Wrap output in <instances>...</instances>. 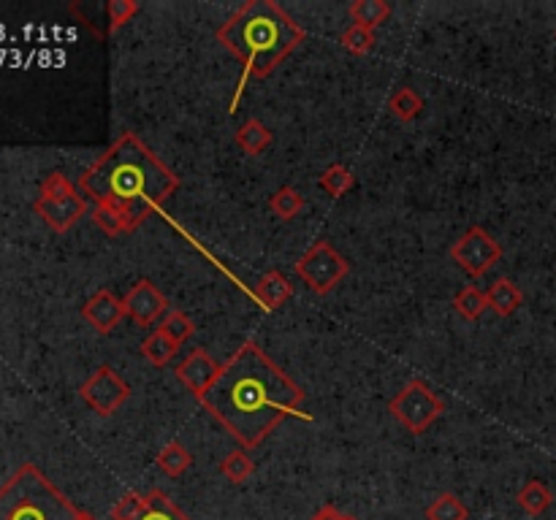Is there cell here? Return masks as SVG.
<instances>
[{
    "label": "cell",
    "mask_w": 556,
    "mask_h": 520,
    "mask_svg": "<svg viewBox=\"0 0 556 520\" xmlns=\"http://www.w3.org/2000/svg\"><path fill=\"white\" fill-rule=\"evenodd\" d=\"M198 401L247 450L261 445L285 418L312 420L299 412L304 390L253 342L223 363Z\"/></svg>",
    "instance_id": "cell-1"
},
{
    "label": "cell",
    "mask_w": 556,
    "mask_h": 520,
    "mask_svg": "<svg viewBox=\"0 0 556 520\" xmlns=\"http://www.w3.org/2000/svg\"><path fill=\"white\" fill-rule=\"evenodd\" d=\"M177 187L180 177L136 133H123L79 177V193L95 204L93 223L106 236L136 231Z\"/></svg>",
    "instance_id": "cell-2"
},
{
    "label": "cell",
    "mask_w": 556,
    "mask_h": 520,
    "mask_svg": "<svg viewBox=\"0 0 556 520\" xmlns=\"http://www.w3.org/2000/svg\"><path fill=\"white\" fill-rule=\"evenodd\" d=\"M217 41L242 63L239 90L231 103V112L242 98L250 79H264L304 41V30L272 0H250L223 28Z\"/></svg>",
    "instance_id": "cell-3"
},
{
    "label": "cell",
    "mask_w": 556,
    "mask_h": 520,
    "mask_svg": "<svg viewBox=\"0 0 556 520\" xmlns=\"http://www.w3.org/2000/svg\"><path fill=\"white\" fill-rule=\"evenodd\" d=\"M79 515L82 510H76L33 464L19 466L0 488V520H79Z\"/></svg>",
    "instance_id": "cell-4"
},
{
    "label": "cell",
    "mask_w": 556,
    "mask_h": 520,
    "mask_svg": "<svg viewBox=\"0 0 556 520\" xmlns=\"http://www.w3.org/2000/svg\"><path fill=\"white\" fill-rule=\"evenodd\" d=\"M33 209L52 231L66 233L85 217L87 198L79 193V187H74L60 171H55L41 182V193Z\"/></svg>",
    "instance_id": "cell-5"
},
{
    "label": "cell",
    "mask_w": 556,
    "mask_h": 520,
    "mask_svg": "<svg viewBox=\"0 0 556 520\" xmlns=\"http://www.w3.org/2000/svg\"><path fill=\"white\" fill-rule=\"evenodd\" d=\"M388 412L394 415L410 434H424L443 412V401L426 382L410 380L405 388L388 401Z\"/></svg>",
    "instance_id": "cell-6"
},
{
    "label": "cell",
    "mask_w": 556,
    "mask_h": 520,
    "mask_svg": "<svg viewBox=\"0 0 556 520\" xmlns=\"http://www.w3.org/2000/svg\"><path fill=\"white\" fill-rule=\"evenodd\" d=\"M348 271V260L342 258L329 242H315L296 263V274L302 277V282H307V288L321 293V296L337 288L342 279L348 277Z\"/></svg>",
    "instance_id": "cell-7"
},
{
    "label": "cell",
    "mask_w": 556,
    "mask_h": 520,
    "mask_svg": "<svg viewBox=\"0 0 556 520\" xmlns=\"http://www.w3.org/2000/svg\"><path fill=\"white\" fill-rule=\"evenodd\" d=\"M79 396L87 407L98 412V415H114L117 409L123 407L125 401L131 399V388L128 382L114 372L112 366H101L90 374V380L79 388Z\"/></svg>",
    "instance_id": "cell-8"
},
{
    "label": "cell",
    "mask_w": 556,
    "mask_h": 520,
    "mask_svg": "<svg viewBox=\"0 0 556 520\" xmlns=\"http://www.w3.org/2000/svg\"><path fill=\"white\" fill-rule=\"evenodd\" d=\"M451 258L462 266L470 277H481L486 271L494 266V263H500L502 258V247L497 244V239L486 233L483 228H470V231L464 233L459 242L451 247Z\"/></svg>",
    "instance_id": "cell-9"
},
{
    "label": "cell",
    "mask_w": 556,
    "mask_h": 520,
    "mask_svg": "<svg viewBox=\"0 0 556 520\" xmlns=\"http://www.w3.org/2000/svg\"><path fill=\"white\" fill-rule=\"evenodd\" d=\"M123 304L125 315H131L136 323L152 325L163 312H166V304H169V301H166V296H163L161 290L152 285L150 279H139V282L128 290Z\"/></svg>",
    "instance_id": "cell-10"
},
{
    "label": "cell",
    "mask_w": 556,
    "mask_h": 520,
    "mask_svg": "<svg viewBox=\"0 0 556 520\" xmlns=\"http://www.w3.org/2000/svg\"><path fill=\"white\" fill-rule=\"evenodd\" d=\"M220 369H223V366H220L207 350L198 347V350H193V353H188L182 358L180 366H177L174 372H177L180 382L193 393V396H201V393L217 380Z\"/></svg>",
    "instance_id": "cell-11"
},
{
    "label": "cell",
    "mask_w": 556,
    "mask_h": 520,
    "mask_svg": "<svg viewBox=\"0 0 556 520\" xmlns=\"http://www.w3.org/2000/svg\"><path fill=\"white\" fill-rule=\"evenodd\" d=\"M82 317L93 325L98 334H112L125 317V304L114 296L112 290H98L95 296L87 298V304L82 307Z\"/></svg>",
    "instance_id": "cell-12"
},
{
    "label": "cell",
    "mask_w": 556,
    "mask_h": 520,
    "mask_svg": "<svg viewBox=\"0 0 556 520\" xmlns=\"http://www.w3.org/2000/svg\"><path fill=\"white\" fill-rule=\"evenodd\" d=\"M255 296L264 304L266 312H274V309H280L291 301L293 285L288 282L283 271H266L264 277L258 279V285H255Z\"/></svg>",
    "instance_id": "cell-13"
},
{
    "label": "cell",
    "mask_w": 556,
    "mask_h": 520,
    "mask_svg": "<svg viewBox=\"0 0 556 520\" xmlns=\"http://www.w3.org/2000/svg\"><path fill=\"white\" fill-rule=\"evenodd\" d=\"M486 301H489L491 312H497L500 317H510L524 304V293L510 279L502 277L497 282H491V288L486 290Z\"/></svg>",
    "instance_id": "cell-14"
},
{
    "label": "cell",
    "mask_w": 556,
    "mask_h": 520,
    "mask_svg": "<svg viewBox=\"0 0 556 520\" xmlns=\"http://www.w3.org/2000/svg\"><path fill=\"white\" fill-rule=\"evenodd\" d=\"M236 147L247 152V155H261L272 147V130L266 128L261 120H247L242 128L236 130Z\"/></svg>",
    "instance_id": "cell-15"
},
{
    "label": "cell",
    "mask_w": 556,
    "mask_h": 520,
    "mask_svg": "<svg viewBox=\"0 0 556 520\" xmlns=\"http://www.w3.org/2000/svg\"><path fill=\"white\" fill-rule=\"evenodd\" d=\"M350 17H353V25L375 30L391 17V6L386 0H353L350 3Z\"/></svg>",
    "instance_id": "cell-16"
},
{
    "label": "cell",
    "mask_w": 556,
    "mask_h": 520,
    "mask_svg": "<svg viewBox=\"0 0 556 520\" xmlns=\"http://www.w3.org/2000/svg\"><path fill=\"white\" fill-rule=\"evenodd\" d=\"M516 504H519L527 515L538 518V515H543V512L554 504V493L548 491V485H543L540 480H529V483L516 493Z\"/></svg>",
    "instance_id": "cell-17"
},
{
    "label": "cell",
    "mask_w": 556,
    "mask_h": 520,
    "mask_svg": "<svg viewBox=\"0 0 556 520\" xmlns=\"http://www.w3.org/2000/svg\"><path fill=\"white\" fill-rule=\"evenodd\" d=\"M139 520H190L163 491L144 493V507Z\"/></svg>",
    "instance_id": "cell-18"
},
{
    "label": "cell",
    "mask_w": 556,
    "mask_h": 520,
    "mask_svg": "<svg viewBox=\"0 0 556 520\" xmlns=\"http://www.w3.org/2000/svg\"><path fill=\"white\" fill-rule=\"evenodd\" d=\"M177 347H180V344L171 342L161 328H155L150 336H144L142 355L152 366H166V363H171V358L177 355Z\"/></svg>",
    "instance_id": "cell-19"
},
{
    "label": "cell",
    "mask_w": 556,
    "mask_h": 520,
    "mask_svg": "<svg viewBox=\"0 0 556 520\" xmlns=\"http://www.w3.org/2000/svg\"><path fill=\"white\" fill-rule=\"evenodd\" d=\"M190 464H193V455L190 450L182 442L177 439H171L169 445L163 447L161 455H158V466H161L163 474H169V477H182V474L188 472Z\"/></svg>",
    "instance_id": "cell-20"
},
{
    "label": "cell",
    "mask_w": 556,
    "mask_h": 520,
    "mask_svg": "<svg viewBox=\"0 0 556 520\" xmlns=\"http://www.w3.org/2000/svg\"><path fill=\"white\" fill-rule=\"evenodd\" d=\"M388 109H391V114L399 117L402 122H410L424 112V98L415 93L413 87H399V90L388 98Z\"/></svg>",
    "instance_id": "cell-21"
},
{
    "label": "cell",
    "mask_w": 556,
    "mask_h": 520,
    "mask_svg": "<svg viewBox=\"0 0 556 520\" xmlns=\"http://www.w3.org/2000/svg\"><path fill=\"white\" fill-rule=\"evenodd\" d=\"M426 520H470V510L453 493H440L429 507H426Z\"/></svg>",
    "instance_id": "cell-22"
},
{
    "label": "cell",
    "mask_w": 556,
    "mask_h": 520,
    "mask_svg": "<svg viewBox=\"0 0 556 520\" xmlns=\"http://www.w3.org/2000/svg\"><path fill=\"white\" fill-rule=\"evenodd\" d=\"M318 185H321L331 198H342L350 187L356 185V177H353V171H350L345 163H331L321 174V179H318Z\"/></svg>",
    "instance_id": "cell-23"
},
{
    "label": "cell",
    "mask_w": 556,
    "mask_h": 520,
    "mask_svg": "<svg viewBox=\"0 0 556 520\" xmlns=\"http://www.w3.org/2000/svg\"><path fill=\"white\" fill-rule=\"evenodd\" d=\"M255 472V464L250 461V455L245 450H234V453H228L223 461H220V474L226 477L228 483L234 485H245Z\"/></svg>",
    "instance_id": "cell-24"
},
{
    "label": "cell",
    "mask_w": 556,
    "mask_h": 520,
    "mask_svg": "<svg viewBox=\"0 0 556 520\" xmlns=\"http://www.w3.org/2000/svg\"><path fill=\"white\" fill-rule=\"evenodd\" d=\"M453 309L464 317V320H478V317L489 309L486 293L475 285H467L464 290H459V296L453 298Z\"/></svg>",
    "instance_id": "cell-25"
},
{
    "label": "cell",
    "mask_w": 556,
    "mask_h": 520,
    "mask_svg": "<svg viewBox=\"0 0 556 520\" xmlns=\"http://www.w3.org/2000/svg\"><path fill=\"white\" fill-rule=\"evenodd\" d=\"M269 209H272L274 217H280V220H293V217L304 209V198L299 190L285 185L269 198Z\"/></svg>",
    "instance_id": "cell-26"
},
{
    "label": "cell",
    "mask_w": 556,
    "mask_h": 520,
    "mask_svg": "<svg viewBox=\"0 0 556 520\" xmlns=\"http://www.w3.org/2000/svg\"><path fill=\"white\" fill-rule=\"evenodd\" d=\"M163 334L169 336L171 342L182 344L185 339H190L193 336V331H196V325H193V320H190L185 312H180V309H171V312H166V317H163V323L158 325Z\"/></svg>",
    "instance_id": "cell-27"
},
{
    "label": "cell",
    "mask_w": 556,
    "mask_h": 520,
    "mask_svg": "<svg viewBox=\"0 0 556 520\" xmlns=\"http://www.w3.org/2000/svg\"><path fill=\"white\" fill-rule=\"evenodd\" d=\"M342 44L348 49L350 55H367L369 49L375 47V30L361 28V25H350L342 33Z\"/></svg>",
    "instance_id": "cell-28"
},
{
    "label": "cell",
    "mask_w": 556,
    "mask_h": 520,
    "mask_svg": "<svg viewBox=\"0 0 556 520\" xmlns=\"http://www.w3.org/2000/svg\"><path fill=\"white\" fill-rule=\"evenodd\" d=\"M106 11H109V33H114L139 14V0H112Z\"/></svg>",
    "instance_id": "cell-29"
},
{
    "label": "cell",
    "mask_w": 556,
    "mask_h": 520,
    "mask_svg": "<svg viewBox=\"0 0 556 520\" xmlns=\"http://www.w3.org/2000/svg\"><path fill=\"white\" fill-rule=\"evenodd\" d=\"M142 507H144V493H136V491L125 493L123 499L114 504L112 520H139Z\"/></svg>",
    "instance_id": "cell-30"
},
{
    "label": "cell",
    "mask_w": 556,
    "mask_h": 520,
    "mask_svg": "<svg viewBox=\"0 0 556 520\" xmlns=\"http://www.w3.org/2000/svg\"><path fill=\"white\" fill-rule=\"evenodd\" d=\"M310 520H345V515H342L337 507H331V504H326V507H321V510L315 512Z\"/></svg>",
    "instance_id": "cell-31"
},
{
    "label": "cell",
    "mask_w": 556,
    "mask_h": 520,
    "mask_svg": "<svg viewBox=\"0 0 556 520\" xmlns=\"http://www.w3.org/2000/svg\"><path fill=\"white\" fill-rule=\"evenodd\" d=\"M79 520H95L93 515H87V512H82V515H79Z\"/></svg>",
    "instance_id": "cell-32"
},
{
    "label": "cell",
    "mask_w": 556,
    "mask_h": 520,
    "mask_svg": "<svg viewBox=\"0 0 556 520\" xmlns=\"http://www.w3.org/2000/svg\"><path fill=\"white\" fill-rule=\"evenodd\" d=\"M345 520H359V518H353V515H345Z\"/></svg>",
    "instance_id": "cell-33"
}]
</instances>
